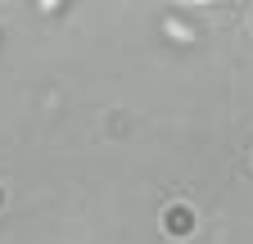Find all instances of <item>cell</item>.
<instances>
[]
</instances>
